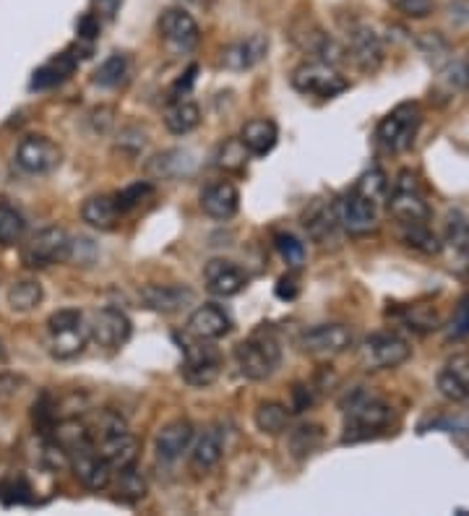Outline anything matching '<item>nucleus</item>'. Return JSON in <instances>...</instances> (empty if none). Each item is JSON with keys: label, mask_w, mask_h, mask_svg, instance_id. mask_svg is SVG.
Masks as SVG:
<instances>
[{"label": "nucleus", "mask_w": 469, "mask_h": 516, "mask_svg": "<svg viewBox=\"0 0 469 516\" xmlns=\"http://www.w3.org/2000/svg\"><path fill=\"white\" fill-rule=\"evenodd\" d=\"M344 415H347V425H344L347 433L342 438L344 444L378 436L391 423V407L370 391H355L344 402Z\"/></svg>", "instance_id": "obj_1"}, {"label": "nucleus", "mask_w": 469, "mask_h": 516, "mask_svg": "<svg viewBox=\"0 0 469 516\" xmlns=\"http://www.w3.org/2000/svg\"><path fill=\"white\" fill-rule=\"evenodd\" d=\"M42 303V285L37 279H19L8 287V305L16 313H29Z\"/></svg>", "instance_id": "obj_33"}, {"label": "nucleus", "mask_w": 469, "mask_h": 516, "mask_svg": "<svg viewBox=\"0 0 469 516\" xmlns=\"http://www.w3.org/2000/svg\"><path fill=\"white\" fill-rule=\"evenodd\" d=\"M71 258V238L63 227H45L21 248V264L27 269H47Z\"/></svg>", "instance_id": "obj_7"}, {"label": "nucleus", "mask_w": 469, "mask_h": 516, "mask_svg": "<svg viewBox=\"0 0 469 516\" xmlns=\"http://www.w3.org/2000/svg\"><path fill=\"white\" fill-rule=\"evenodd\" d=\"M266 50H269V40H266L264 34H251L245 40L227 45L219 60H222V66L227 71H248V68H253L266 58Z\"/></svg>", "instance_id": "obj_20"}, {"label": "nucleus", "mask_w": 469, "mask_h": 516, "mask_svg": "<svg viewBox=\"0 0 469 516\" xmlns=\"http://www.w3.org/2000/svg\"><path fill=\"white\" fill-rule=\"evenodd\" d=\"M225 444H227L225 430L219 428V425L206 428L191 451L193 470L206 472V470H212V467H217L219 459H222V454H225Z\"/></svg>", "instance_id": "obj_26"}, {"label": "nucleus", "mask_w": 469, "mask_h": 516, "mask_svg": "<svg viewBox=\"0 0 469 516\" xmlns=\"http://www.w3.org/2000/svg\"><path fill=\"white\" fill-rule=\"evenodd\" d=\"M126 73H128V58L123 53H115L110 55L100 68H97L94 81H97L100 86H105V89H115V86H120L123 81H126Z\"/></svg>", "instance_id": "obj_39"}, {"label": "nucleus", "mask_w": 469, "mask_h": 516, "mask_svg": "<svg viewBox=\"0 0 469 516\" xmlns=\"http://www.w3.org/2000/svg\"><path fill=\"white\" fill-rule=\"evenodd\" d=\"M165 126L175 136H185V133L196 131L201 126L199 105L188 100H172L170 107L165 110Z\"/></svg>", "instance_id": "obj_30"}, {"label": "nucleus", "mask_w": 469, "mask_h": 516, "mask_svg": "<svg viewBox=\"0 0 469 516\" xmlns=\"http://www.w3.org/2000/svg\"><path fill=\"white\" fill-rule=\"evenodd\" d=\"M128 425L126 420L118 415V412L113 410H105L100 412V417H97V423L89 425V433H92V441L97 444V441H102V438H110V436H118V433H126Z\"/></svg>", "instance_id": "obj_42"}, {"label": "nucleus", "mask_w": 469, "mask_h": 516, "mask_svg": "<svg viewBox=\"0 0 469 516\" xmlns=\"http://www.w3.org/2000/svg\"><path fill=\"white\" fill-rule=\"evenodd\" d=\"M352 344V334L347 326L342 324H321L308 329L300 337V347L303 352L313 355V358H334L342 355Z\"/></svg>", "instance_id": "obj_14"}, {"label": "nucleus", "mask_w": 469, "mask_h": 516, "mask_svg": "<svg viewBox=\"0 0 469 516\" xmlns=\"http://www.w3.org/2000/svg\"><path fill=\"white\" fill-rule=\"evenodd\" d=\"M123 217L115 196H92L81 206V219L94 230H115Z\"/></svg>", "instance_id": "obj_28"}, {"label": "nucleus", "mask_w": 469, "mask_h": 516, "mask_svg": "<svg viewBox=\"0 0 469 516\" xmlns=\"http://www.w3.org/2000/svg\"><path fill=\"white\" fill-rule=\"evenodd\" d=\"M438 391L451 402L469 399V355H454L438 373Z\"/></svg>", "instance_id": "obj_23"}, {"label": "nucleus", "mask_w": 469, "mask_h": 516, "mask_svg": "<svg viewBox=\"0 0 469 516\" xmlns=\"http://www.w3.org/2000/svg\"><path fill=\"white\" fill-rule=\"evenodd\" d=\"M347 55L355 60V66L365 73H373L381 68L384 63V45H381V37L370 27H357L350 29V37H347Z\"/></svg>", "instance_id": "obj_16"}, {"label": "nucleus", "mask_w": 469, "mask_h": 516, "mask_svg": "<svg viewBox=\"0 0 469 516\" xmlns=\"http://www.w3.org/2000/svg\"><path fill=\"white\" fill-rule=\"evenodd\" d=\"M404 243L415 248V251L425 253V256H436L441 253L443 243L438 240L436 232H430V227L425 222H417V225H404Z\"/></svg>", "instance_id": "obj_36"}, {"label": "nucleus", "mask_w": 469, "mask_h": 516, "mask_svg": "<svg viewBox=\"0 0 469 516\" xmlns=\"http://www.w3.org/2000/svg\"><path fill=\"white\" fill-rule=\"evenodd\" d=\"M185 3H188V0H185Z\"/></svg>", "instance_id": "obj_55"}, {"label": "nucleus", "mask_w": 469, "mask_h": 516, "mask_svg": "<svg viewBox=\"0 0 469 516\" xmlns=\"http://www.w3.org/2000/svg\"><path fill=\"white\" fill-rule=\"evenodd\" d=\"M446 245L459 258L469 261V222L459 212H454L446 222Z\"/></svg>", "instance_id": "obj_37"}, {"label": "nucleus", "mask_w": 469, "mask_h": 516, "mask_svg": "<svg viewBox=\"0 0 469 516\" xmlns=\"http://www.w3.org/2000/svg\"><path fill=\"white\" fill-rule=\"evenodd\" d=\"M420 123H423V113H420V105L415 102H404V105L394 107L378 126V141L389 152H407L417 139V131H420Z\"/></svg>", "instance_id": "obj_6"}, {"label": "nucleus", "mask_w": 469, "mask_h": 516, "mask_svg": "<svg viewBox=\"0 0 469 516\" xmlns=\"http://www.w3.org/2000/svg\"><path fill=\"white\" fill-rule=\"evenodd\" d=\"M63 152L53 139L47 136H27L16 146V165L29 175H45L60 165Z\"/></svg>", "instance_id": "obj_12"}, {"label": "nucleus", "mask_w": 469, "mask_h": 516, "mask_svg": "<svg viewBox=\"0 0 469 516\" xmlns=\"http://www.w3.org/2000/svg\"><path fill=\"white\" fill-rule=\"evenodd\" d=\"M467 63H469V60H467Z\"/></svg>", "instance_id": "obj_56"}, {"label": "nucleus", "mask_w": 469, "mask_h": 516, "mask_svg": "<svg viewBox=\"0 0 469 516\" xmlns=\"http://www.w3.org/2000/svg\"><path fill=\"white\" fill-rule=\"evenodd\" d=\"M292 394H295V399H298V404H295V410H298V412L308 410V407L313 404V394H311V389H308V386H295V391H292Z\"/></svg>", "instance_id": "obj_53"}, {"label": "nucleus", "mask_w": 469, "mask_h": 516, "mask_svg": "<svg viewBox=\"0 0 469 516\" xmlns=\"http://www.w3.org/2000/svg\"><path fill=\"white\" fill-rule=\"evenodd\" d=\"M337 209V219H339V227L344 232H350V235H370V232H376L378 227V204L368 201L365 196L360 193L350 191L347 196L334 204Z\"/></svg>", "instance_id": "obj_9"}, {"label": "nucleus", "mask_w": 469, "mask_h": 516, "mask_svg": "<svg viewBox=\"0 0 469 516\" xmlns=\"http://www.w3.org/2000/svg\"><path fill=\"white\" fill-rule=\"evenodd\" d=\"M235 360L245 378L251 381H266L271 373L277 371L279 360H282V350L274 334H253L251 339H245L235 347Z\"/></svg>", "instance_id": "obj_2"}, {"label": "nucleus", "mask_w": 469, "mask_h": 516, "mask_svg": "<svg viewBox=\"0 0 469 516\" xmlns=\"http://www.w3.org/2000/svg\"><path fill=\"white\" fill-rule=\"evenodd\" d=\"M245 157H248V149L243 146V141H227L222 146V152H219V167H225V170H243Z\"/></svg>", "instance_id": "obj_44"}, {"label": "nucleus", "mask_w": 469, "mask_h": 516, "mask_svg": "<svg viewBox=\"0 0 469 516\" xmlns=\"http://www.w3.org/2000/svg\"><path fill=\"white\" fill-rule=\"evenodd\" d=\"M53 441L66 451V454H73V451L84 449V446H92V433H89V425L79 423V420H63V423L55 425Z\"/></svg>", "instance_id": "obj_32"}, {"label": "nucleus", "mask_w": 469, "mask_h": 516, "mask_svg": "<svg viewBox=\"0 0 469 516\" xmlns=\"http://www.w3.org/2000/svg\"><path fill=\"white\" fill-rule=\"evenodd\" d=\"M410 329L417 331H430V329H438V316L436 311H430L425 305L410 311Z\"/></svg>", "instance_id": "obj_48"}, {"label": "nucleus", "mask_w": 469, "mask_h": 516, "mask_svg": "<svg viewBox=\"0 0 469 516\" xmlns=\"http://www.w3.org/2000/svg\"><path fill=\"white\" fill-rule=\"evenodd\" d=\"M131 331V318L120 308H102L89 326V337L105 350H118L131 339Z\"/></svg>", "instance_id": "obj_15"}, {"label": "nucleus", "mask_w": 469, "mask_h": 516, "mask_svg": "<svg viewBox=\"0 0 469 516\" xmlns=\"http://www.w3.org/2000/svg\"><path fill=\"white\" fill-rule=\"evenodd\" d=\"M159 34L175 53H191L201 40L199 24L185 8H165L159 16Z\"/></svg>", "instance_id": "obj_10"}, {"label": "nucleus", "mask_w": 469, "mask_h": 516, "mask_svg": "<svg viewBox=\"0 0 469 516\" xmlns=\"http://www.w3.org/2000/svg\"><path fill=\"white\" fill-rule=\"evenodd\" d=\"M456 444H459V449L464 451L469 457V430H462V433H456Z\"/></svg>", "instance_id": "obj_54"}, {"label": "nucleus", "mask_w": 469, "mask_h": 516, "mask_svg": "<svg viewBox=\"0 0 469 516\" xmlns=\"http://www.w3.org/2000/svg\"><path fill=\"white\" fill-rule=\"evenodd\" d=\"M79 66V58L71 53H60L55 55L50 63H45L42 68L34 71V79H32V89H50V86H58L71 76Z\"/></svg>", "instance_id": "obj_29"}, {"label": "nucleus", "mask_w": 469, "mask_h": 516, "mask_svg": "<svg viewBox=\"0 0 469 516\" xmlns=\"http://www.w3.org/2000/svg\"><path fill=\"white\" fill-rule=\"evenodd\" d=\"M274 245H277L279 256H282V261H285L287 266H300L305 261V245L300 243L295 235H290V232L277 235V238H274Z\"/></svg>", "instance_id": "obj_43"}, {"label": "nucleus", "mask_w": 469, "mask_h": 516, "mask_svg": "<svg viewBox=\"0 0 469 516\" xmlns=\"http://www.w3.org/2000/svg\"><path fill=\"white\" fill-rule=\"evenodd\" d=\"M118 8L120 0H94V16L100 21H113Z\"/></svg>", "instance_id": "obj_50"}, {"label": "nucleus", "mask_w": 469, "mask_h": 516, "mask_svg": "<svg viewBox=\"0 0 469 516\" xmlns=\"http://www.w3.org/2000/svg\"><path fill=\"white\" fill-rule=\"evenodd\" d=\"M97 451H100V457L105 459L113 470H123V467H131L136 464L139 459V451H141V441L131 433H118V436H110V438H102L97 441Z\"/></svg>", "instance_id": "obj_22"}, {"label": "nucleus", "mask_w": 469, "mask_h": 516, "mask_svg": "<svg viewBox=\"0 0 469 516\" xmlns=\"http://www.w3.org/2000/svg\"><path fill=\"white\" fill-rule=\"evenodd\" d=\"M391 6L402 11L404 16H410V19H425V16L433 14L436 0H391Z\"/></svg>", "instance_id": "obj_46"}, {"label": "nucleus", "mask_w": 469, "mask_h": 516, "mask_svg": "<svg viewBox=\"0 0 469 516\" xmlns=\"http://www.w3.org/2000/svg\"><path fill=\"white\" fill-rule=\"evenodd\" d=\"M449 337L451 339L469 337V295L467 298H462V303L456 305L454 318H451V324H449Z\"/></svg>", "instance_id": "obj_47"}, {"label": "nucleus", "mask_w": 469, "mask_h": 516, "mask_svg": "<svg viewBox=\"0 0 469 516\" xmlns=\"http://www.w3.org/2000/svg\"><path fill=\"white\" fill-rule=\"evenodd\" d=\"M222 373V355L217 347L206 344L199 339L196 344L185 347V363H183V378L191 386H212Z\"/></svg>", "instance_id": "obj_11"}, {"label": "nucleus", "mask_w": 469, "mask_h": 516, "mask_svg": "<svg viewBox=\"0 0 469 516\" xmlns=\"http://www.w3.org/2000/svg\"><path fill=\"white\" fill-rule=\"evenodd\" d=\"M115 493H118L120 501L136 503L149 493V485H146V477L136 470V464L131 467H123V470H115Z\"/></svg>", "instance_id": "obj_34"}, {"label": "nucleus", "mask_w": 469, "mask_h": 516, "mask_svg": "<svg viewBox=\"0 0 469 516\" xmlns=\"http://www.w3.org/2000/svg\"><path fill=\"white\" fill-rule=\"evenodd\" d=\"M412 355V347L407 339L391 331H378L370 334L363 344H360V363L368 371H386V368H397V365L407 363Z\"/></svg>", "instance_id": "obj_8"}, {"label": "nucleus", "mask_w": 469, "mask_h": 516, "mask_svg": "<svg viewBox=\"0 0 469 516\" xmlns=\"http://www.w3.org/2000/svg\"><path fill=\"white\" fill-rule=\"evenodd\" d=\"M292 86L305 97H318V100H331L337 94L350 89V81L344 79L337 66H329L324 60H311L292 71Z\"/></svg>", "instance_id": "obj_4"}, {"label": "nucleus", "mask_w": 469, "mask_h": 516, "mask_svg": "<svg viewBox=\"0 0 469 516\" xmlns=\"http://www.w3.org/2000/svg\"><path fill=\"white\" fill-rule=\"evenodd\" d=\"M193 170H196V159H193L191 152H185V149H170V152L157 154V157L146 165V172L159 180L185 178V175H191Z\"/></svg>", "instance_id": "obj_27"}, {"label": "nucleus", "mask_w": 469, "mask_h": 516, "mask_svg": "<svg viewBox=\"0 0 469 516\" xmlns=\"http://www.w3.org/2000/svg\"><path fill=\"white\" fill-rule=\"evenodd\" d=\"M50 331V355L55 360H73L84 352L89 342V326L79 311H58L47 321Z\"/></svg>", "instance_id": "obj_3"}, {"label": "nucleus", "mask_w": 469, "mask_h": 516, "mask_svg": "<svg viewBox=\"0 0 469 516\" xmlns=\"http://www.w3.org/2000/svg\"><path fill=\"white\" fill-rule=\"evenodd\" d=\"M100 24L102 21L97 19L94 14H84L79 19V24H76V29H79V37H84V40H94V37L100 34Z\"/></svg>", "instance_id": "obj_49"}, {"label": "nucleus", "mask_w": 469, "mask_h": 516, "mask_svg": "<svg viewBox=\"0 0 469 516\" xmlns=\"http://www.w3.org/2000/svg\"><path fill=\"white\" fill-rule=\"evenodd\" d=\"M240 141H243V146L248 149V154H253V157H266L279 141L277 123L269 118L248 120L243 126V131H240Z\"/></svg>", "instance_id": "obj_25"}, {"label": "nucleus", "mask_w": 469, "mask_h": 516, "mask_svg": "<svg viewBox=\"0 0 469 516\" xmlns=\"http://www.w3.org/2000/svg\"><path fill=\"white\" fill-rule=\"evenodd\" d=\"M27 222L14 206L0 204V245H16L24 238Z\"/></svg>", "instance_id": "obj_40"}, {"label": "nucleus", "mask_w": 469, "mask_h": 516, "mask_svg": "<svg viewBox=\"0 0 469 516\" xmlns=\"http://www.w3.org/2000/svg\"><path fill=\"white\" fill-rule=\"evenodd\" d=\"M389 212L391 217L399 219L402 225H417V222H428L430 206L425 201V193L420 188V180L412 170L399 172L394 180L389 196Z\"/></svg>", "instance_id": "obj_5"}, {"label": "nucleus", "mask_w": 469, "mask_h": 516, "mask_svg": "<svg viewBox=\"0 0 469 516\" xmlns=\"http://www.w3.org/2000/svg\"><path fill=\"white\" fill-rule=\"evenodd\" d=\"M68 464H71L73 475H76V480H79L84 488L105 490L107 485L113 483L115 470L100 457V451H97L94 444L68 454Z\"/></svg>", "instance_id": "obj_13"}, {"label": "nucleus", "mask_w": 469, "mask_h": 516, "mask_svg": "<svg viewBox=\"0 0 469 516\" xmlns=\"http://www.w3.org/2000/svg\"><path fill=\"white\" fill-rule=\"evenodd\" d=\"M193 441V425L188 420H172L157 433L154 449L162 462H178Z\"/></svg>", "instance_id": "obj_21"}, {"label": "nucleus", "mask_w": 469, "mask_h": 516, "mask_svg": "<svg viewBox=\"0 0 469 516\" xmlns=\"http://www.w3.org/2000/svg\"><path fill=\"white\" fill-rule=\"evenodd\" d=\"M149 193H152V186H149V183H133V186L115 193V201H118L120 212H131V209H136V206H139Z\"/></svg>", "instance_id": "obj_45"}, {"label": "nucleus", "mask_w": 469, "mask_h": 516, "mask_svg": "<svg viewBox=\"0 0 469 516\" xmlns=\"http://www.w3.org/2000/svg\"><path fill=\"white\" fill-rule=\"evenodd\" d=\"M277 295L282 300H292L295 295H298V282L292 277H285V279H279V285H277Z\"/></svg>", "instance_id": "obj_52"}, {"label": "nucleus", "mask_w": 469, "mask_h": 516, "mask_svg": "<svg viewBox=\"0 0 469 516\" xmlns=\"http://www.w3.org/2000/svg\"><path fill=\"white\" fill-rule=\"evenodd\" d=\"M339 227V219H337V209L334 204H316L311 212L305 214V230L311 235L316 243L326 245L331 238H334V232Z\"/></svg>", "instance_id": "obj_31"}, {"label": "nucleus", "mask_w": 469, "mask_h": 516, "mask_svg": "<svg viewBox=\"0 0 469 516\" xmlns=\"http://www.w3.org/2000/svg\"><path fill=\"white\" fill-rule=\"evenodd\" d=\"M201 209H204V214H209L212 219L235 217L240 209L238 188L232 186V183H227V180L214 183V186H209L201 193Z\"/></svg>", "instance_id": "obj_24"}, {"label": "nucleus", "mask_w": 469, "mask_h": 516, "mask_svg": "<svg viewBox=\"0 0 469 516\" xmlns=\"http://www.w3.org/2000/svg\"><path fill=\"white\" fill-rule=\"evenodd\" d=\"M324 441V430L321 425H300L290 433V449L295 457H308L321 446Z\"/></svg>", "instance_id": "obj_38"}, {"label": "nucleus", "mask_w": 469, "mask_h": 516, "mask_svg": "<svg viewBox=\"0 0 469 516\" xmlns=\"http://www.w3.org/2000/svg\"><path fill=\"white\" fill-rule=\"evenodd\" d=\"M232 318L227 316L225 308L219 305H199L196 311L188 318V334L193 339H204V342H214V339H222L225 334H230Z\"/></svg>", "instance_id": "obj_19"}, {"label": "nucleus", "mask_w": 469, "mask_h": 516, "mask_svg": "<svg viewBox=\"0 0 469 516\" xmlns=\"http://www.w3.org/2000/svg\"><path fill=\"white\" fill-rule=\"evenodd\" d=\"M352 191L365 196V199L373 201V204H378V201H384L386 193H389V180H386V175L381 170H368L365 175H360V180H357Z\"/></svg>", "instance_id": "obj_41"}, {"label": "nucleus", "mask_w": 469, "mask_h": 516, "mask_svg": "<svg viewBox=\"0 0 469 516\" xmlns=\"http://www.w3.org/2000/svg\"><path fill=\"white\" fill-rule=\"evenodd\" d=\"M141 303L154 313H178L196 303V292L183 285H149L141 290Z\"/></svg>", "instance_id": "obj_18"}, {"label": "nucleus", "mask_w": 469, "mask_h": 516, "mask_svg": "<svg viewBox=\"0 0 469 516\" xmlns=\"http://www.w3.org/2000/svg\"><path fill=\"white\" fill-rule=\"evenodd\" d=\"M120 146H128L133 144V152H139V149H144L146 146V133L139 131V128H128V131L120 133Z\"/></svg>", "instance_id": "obj_51"}, {"label": "nucleus", "mask_w": 469, "mask_h": 516, "mask_svg": "<svg viewBox=\"0 0 469 516\" xmlns=\"http://www.w3.org/2000/svg\"><path fill=\"white\" fill-rule=\"evenodd\" d=\"M287 425H290V410H287L285 404L279 402H264L258 404L256 410V428L266 436H279V433H285Z\"/></svg>", "instance_id": "obj_35"}, {"label": "nucleus", "mask_w": 469, "mask_h": 516, "mask_svg": "<svg viewBox=\"0 0 469 516\" xmlns=\"http://www.w3.org/2000/svg\"><path fill=\"white\" fill-rule=\"evenodd\" d=\"M206 287L219 295V298H235L248 285V274L238 264L225 261V258H212L204 269Z\"/></svg>", "instance_id": "obj_17"}]
</instances>
